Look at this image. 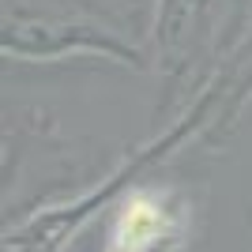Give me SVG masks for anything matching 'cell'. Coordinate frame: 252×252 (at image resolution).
Wrapping results in <instances>:
<instances>
[{
	"mask_svg": "<svg viewBox=\"0 0 252 252\" xmlns=\"http://www.w3.org/2000/svg\"><path fill=\"white\" fill-rule=\"evenodd\" d=\"M4 57L31 64H53L68 57H94L121 68H151L147 45L132 42L102 15L98 0H4Z\"/></svg>",
	"mask_w": 252,
	"mask_h": 252,
	"instance_id": "cell-1",
	"label": "cell"
},
{
	"mask_svg": "<svg viewBox=\"0 0 252 252\" xmlns=\"http://www.w3.org/2000/svg\"><path fill=\"white\" fill-rule=\"evenodd\" d=\"M203 200L185 181H136L109 207L98 252H189L200 237Z\"/></svg>",
	"mask_w": 252,
	"mask_h": 252,
	"instance_id": "cell-2",
	"label": "cell"
}]
</instances>
